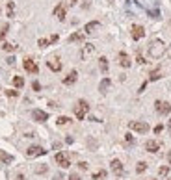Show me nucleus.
<instances>
[{
    "instance_id": "nucleus-1",
    "label": "nucleus",
    "mask_w": 171,
    "mask_h": 180,
    "mask_svg": "<svg viewBox=\"0 0 171 180\" xmlns=\"http://www.w3.org/2000/svg\"><path fill=\"white\" fill-rule=\"evenodd\" d=\"M147 52H149V56L152 60H158V58H162L164 54H166V45H164V41L160 39H152L149 43V46H147Z\"/></svg>"
},
{
    "instance_id": "nucleus-2",
    "label": "nucleus",
    "mask_w": 171,
    "mask_h": 180,
    "mask_svg": "<svg viewBox=\"0 0 171 180\" xmlns=\"http://www.w3.org/2000/svg\"><path fill=\"white\" fill-rule=\"evenodd\" d=\"M89 112V102L84 99H80V100H76V104H74V115H76V119L78 121H82L86 117V113Z\"/></svg>"
},
{
    "instance_id": "nucleus-3",
    "label": "nucleus",
    "mask_w": 171,
    "mask_h": 180,
    "mask_svg": "<svg viewBox=\"0 0 171 180\" xmlns=\"http://www.w3.org/2000/svg\"><path fill=\"white\" fill-rule=\"evenodd\" d=\"M130 128L134 132H138V134H147L149 132V124L145 121H132L130 123Z\"/></svg>"
},
{
    "instance_id": "nucleus-4",
    "label": "nucleus",
    "mask_w": 171,
    "mask_h": 180,
    "mask_svg": "<svg viewBox=\"0 0 171 180\" xmlns=\"http://www.w3.org/2000/svg\"><path fill=\"white\" fill-rule=\"evenodd\" d=\"M154 110H156L160 115H168L171 112V104L166 102V100H156V102H154Z\"/></svg>"
},
{
    "instance_id": "nucleus-5",
    "label": "nucleus",
    "mask_w": 171,
    "mask_h": 180,
    "mask_svg": "<svg viewBox=\"0 0 171 180\" xmlns=\"http://www.w3.org/2000/svg\"><path fill=\"white\" fill-rule=\"evenodd\" d=\"M45 154H47V150L43 147H39V145H32L26 150V156H30V158H37V156H45Z\"/></svg>"
},
{
    "instance_id": "nucleus-6",
    "label": "nucleus",
    "mask_w": 171,
    "mask_h": 180,
    "mask_svg": "<svg viewBox=\"0 0 171 180\" xmlns=\"http://www.w3.org/2000/svg\"><path fill=\"white\" fill-rule=\"evenodd\" d=\"M47 67L50 69V71H54V73H60L62 71V61L58 56H50L48 61H47Z\"/></svg>"
},
{
    "instance_id": "nucleus-7",
    "label": "nucleus",
    "mask_w": 171,
    "mask_h": 180,
    "mask_svg": "<svg viewBox=\"0 0 171 180\" xmlns=\"http://www.w3.org/2000/svg\"><path fill=\"white\" fill-rule=\"evenodd\" d=\"M145 37V28L143 26H140V24H134L132 26V39L134 41H140Z\"/></svg>"
},
{
    "instance_id": "nucleus-8",
    "label": "nucleus",
    "mask_w": 171,
    "mask_h": 180,
    "mask_svg": "<svg viewBox=\"0 0 171 180\" xmlns=\"http://www.w3.org/2000/svg\"><path fill=\"white\" fill-rule=\"evenodd\" d=\"M95 52V45H91V43H86L84 46H82V50H80V58L82 60H87L91 54Z\"/></svg>"
},
{
    "instance_id": "nucleus-9",
    "label": "nucleus",
    "mask_w": 171,
    "mask_h": 180,
    "mask_svg": "<svg viewBox=\"0 0 171 180\" xmlns=\"http://www.w3.org/2000/svg\"><path fill=\"white\" fill-rule=\"evenodd\" d=\"M117 63H119L121 67H125V69H128V67L132 65V61H130V56H128L127 52H119V54H117Z\"/></svg>"
},
{
    "instance_id": "nucleus-10",
    "label": "nucleus",
    "mask_w": 171,
    "mask_h": 180,
    "mask_svg": "<svg viewBox=\"0 0 171 180\" xmlns=\"http://www.w3.org/2000/svg\"><path fill=\"white\" fill-rule=\"evenodd\" d=\"M56 163H58L60 167H63V169H67V167L71 165V161H69V156H67L65 152H58V154H56Z\"/></svg>"
},
{
    "instance_id": "nucleus-11",
    "label": "nucleus",
    "mask_w": 171,
    "mask_h": 180,
    "mask_svg": "<svg viewBox=\"0 0 171 180\" xmlns=\"http://www.w3.org/2000/svg\"><path fill=\"white\" fill-rule=\"evenodd\" d=\"M24 69H26V73H32V74H37V71H39L37 63H36L34 60H30V58L24 60Z\"/></svg>"
},
{
    "instance_id": "nucleus-12",
    "label": "nucleus",
    "mask_w": 171,
    "mask_h": 180,
    "mask_svg": "<svg viewBox=\"0 0 171 180\" xmlns=\"http://www.w3.org/2000/svg\"><path fill=\"white\" fill-rule=\"evenodd\" d=\"M32 117H34V121H37V123H45V121L48 119V113L43 112V110H34L32 112Z\"/></svg>"
},
{
    "instance_id": "nucleus-13",
    "label": "nucleus",
    "mask_w": 171,
    "mask_h": 180,
    "mask_svg": "<svg viewBox=\"0 0 171 180\" xmlns=\"http://www.w3.org/2000/svg\"><path fill=\"white\" fill-rule=\"evenodd\" d=\"M99 28H101V22H99V20H91V22H87L84 26V32L86 34H95Z\"/></svg>"
},
{
    "instance_id": "nucleus-14",
    "label": "nucleus",
    "mask_w": 171,
    "mask_h": 180,
    "mask_svg": "<svg viewBox=\"0 0 171 180\" xmlns=\"http://www.w3.org/2000/svg\"><path fill=\"white\" fill-rule=\"evenodd\" d=\"M145 150H147V152H158V150H160V141L149 139L145 143Z\"/></svg>"
},
{
    "instance_id": "nucleus-15",
    "label": "nucleus",
    "mask_w": 171,
    "mask_h": 180,
    "mask_svg": "<svg viewBox=\"0 0 171 180\" xmlns=\"http://www.w3.org/2000/svg\"><path fill=\"white\" fill-rule=\"evenodd\" d=\"M110 167H112V171H113L115 175H123V171H125L123 163H121L119 160H112V163H110Z\"/></svg>"
},
{
    "instance_id": "nucleus-16",
    "label": "nucleus",
    "mask_w": 171,
    "mask_h": 180,
    "mask_svg": "<svg viewBox=\"0 0 171 180\" xmlns=\"http://www.w3.org/2000/svg\"><path fill=\"white\" fill-rule=\"evenodd\" d=\"M76 80H78V73H76V71H71V73L63 78V85H73Z\"/></svg>"
},
{
    "instance_id": "nucleus-17",
    "label": "nucleus",
    "mask_w": 171,
    "mask_h": 180,
    "mask_svg": "<svg viewBox=\"0 0 171 180\" xmlns=\"http://www.w3.org/2000/svg\"><path fill=\"white\" fill-rule=\"evenodd\" d=\"M65 13H67V9H65L63 4H58V6L54 8V17H58L60 20H63V19H65Z\"/></svg>"
},
{
    "instance_id": "nucleus-18",
    "label": "nucleus",
    "mask_w": 171,
    "mask_h": 180,
    "mask_svg": "<svg viewBox=\"0 0 171 180\" xmlns=\"http://www.w3.org/2000/svg\"><path fill=\"white\" fill-rule=\"evenodd\" d=\"M110 85H112L110 78H104V80H101V84H99V91H101V93H108Z\"/></svg>"
},
{
    "instance_id": "nucleus-19",
    "label": "nucleus",
    "mask_w": 171,
    "mask_h": 180,
    "mask_svg": "<svg viewBox=\"0 0 171 180\" xmlns=\"http://www.w3.org/2000/svg\"><path fill=\"white\" fill-rule=\"evenodd\" d=\"M0 160L4 161V163H11V161H13V156L8 154V152H4V150H0Z\"/></svg>"
},
{
    "instance_id": "nucleus-20",
    "label": "nucleus",
    "mask_w": 171,
    "mask_h": 180,
    "mask_svg": "<svg viewBox=\"0 0 171 180\" xmlns=\"http://www.w3.org/2000/svg\"><path fill=\"white\" fill-rule=\"evenodd\" d=\"M99 67H101V71H102V73H108V60L104 58V56L99 60Z\"/></svg>"
},
{
    "instance_id": "nucleus-21",
    "label": "nucleus",
    "mask_w": 171,
    "mask_h": 180,
    "mask_svg": "<svg viewBox=\"0 0 171 180\" xmlns=\"http://www.w3.org/2000/svg\"><path fill=\"white\" fill-rule=\"evenodd\" d=\"M13 85H15L17 89H21L22 85H24V78H22V76H15V78H13Z\"/></svg>"
},
{
    "instance_id": "nucleus-22",
    "label": "nucleus",
    "mask_w": 171,
    "mask_h": 180,
    "mask_svg": "<svg viewBox=\"0 0 171 180\" xmlns=\"http://www.w3.org/2000/svg\"><path fill=\"white\" fill-rule=\"evenodd\" d=\"M2 48H4L6 52H15V48H17V46H15V45H11V43H4V45H2Z\"/></svg>"
},
{
    "instance_id": "nucleus-23",
    "label": "nucleus",
    "mask_w": 171,
    "mask_h": 180,
    "mask_svg": "<svg viewBox=\"0 0 171 180\" xmlns=\"http://www.w3.org/2000/svg\"><path fill=\"white\" fill-rule=\"evenodd\" d=\"M69 123H71V119H69V117H65V115L58 117V124H60V126H63V124H69Z\"/></svg>"
},
{
    "instance_id": "nucleus-24",
    "label": "nucleus",
    "mask_w": 171,
    "mask_h": 180,
    "mask_svg": "<svg viewBox=\"0 0 171 180\" xmlns=\"http://www.w3.org/2000/svg\"><path fill=\"white\" fill-rule=\"evenodd\" d=\"M145 169H147V163H145V161H140V163L136 165V171H138V173H143Z\"/></svg>"
},
{
    "instance_id": "nucleus-25",
    "label": "nucleus",
    "mask_w": 171,
    "mask_h": 180,
    "mask_svg": "<svg viewBox=\"0 0 171 180\" xmlns=\"http://www.w3.org/2000/svg\"><path fill=\"white\" fill-rule=\"evenodd\" d=\"M13 9H15V4L8 2V17H13Z\"/></svg>"
},
{
    "instance_id": "nucleus-26",
    "label": "nucleus",
    "mask_w": 171,
    "mask_h": 180,
    "mask_svg": "<svg viewBox=\"0 0 171 180\" xmlns=\"http://www.w3.org/2000/svg\"><path fill=\"white\" fill-rule=\"evenodd\" d=\"M158 78H160V71H158V69H156V71H152V73H151L149 80L152 82V80H158Z\"/></svg>"
},
{
    "instance_id": "nucleus-27",
    "label": "nucleus",
    "mask_w": 171,
    "mask_h": 180,
    "mask_svg": "<svg viewBox=\"0 0 171 180\" xmlns=\"http://www.w3.org/2000/svg\"><path fill=\"white\" fill-rule=\"evenodd\" d=\"M71 43H74V41H82V34H73L71 37H69Z\"/></svg>"
},
{
    "instance_id": "nucleus-28",
    "label": "nucleus",
    "mask_w": 171,
    "mask_h": 180,
    "mask_svg": "<svg viewBox=\"0 0 171 180\" xmlns=\"http://www.w3.org/2000/svg\"><path fill=\"white\" fill-rule=\"evenodd\" d=\"M104 177H106V171H99V173H95V175H93V180L104 178Z\"/></svg>"
},
{
    "instance_id": "nucleus-29",
    "label": "nucleus",
    "mask_w": 171,
    "mask_h": 180,
    "mask_svg": "<svg viewBox=\"0 0 171 180\" xmlns=\"http://www.w3.org/2000/svg\"><path fill=\"white\" fill-rule=\"evenodd\" d=\"M47 171H48V167H47V165H39V167L36 169V173H39V175H43V173H47Z\"/></svg>"
},
{
    "instance_id": "nucleus-30",
    "label": "nucleus",
    "mask_w": 171,
    "mask_h": 180,
    "mask_svg": "<svg viewBox=\"0 0 171 180\" xmlns=\"http://www.w3.org/2000/svg\"><path fill=\"white\" fill-rule=\"evenodd\" d=\"M6 95H8V97H19V91H15V89H8Z\"/></svg>"
},
{
    "instance_id": "nucleus-31",
    "label": "nucleus",
    "mask_w": 171,
    "mask_h": 180,
    "mask_svg": "<svg viewBox=\"0 0 171 180\" xmlns=\"http://www.w3.org/2000/svg\"><path fill=\"white\" fill-rule=\"evenodd\" d=\"M37 45H39V46H43V48H45V46H47V45H50V41H48V39H39V41H37Z\"/></svg>"
},
{
    "instance_id": "nucleus-32",
    "label": "nucleus",
    "mask_w": 171,
    "mask_h": 180,
    "mask_svg": "<svg viewBox=\"0 0 171 180\" xmlns=\"http://www.w3.org/2000/svg\"><path fill=\"white\" fill-rule=\"evenodd\" d=\"M32 87H34V91H41V84H39V82H34Z\"/></svg>"
},
{
    "instance_id": "nucleus-33",
    "label": "nucleus",
    "mask_w": 171,
    "mask_h": 180,
    "mask_svg": "<svg viewBox=\"0 0 171 180\" xmlns=\"http://www.w3.org/2000/svg\"><path fill=\"white\" fill-rule=\"evenodd\" d=\"M169 173V167H160V175H168Z\"/></svg>"
},
{
    "instance_id": "nucleus-34",
    "label": "nucleus",
    "mask_w": 171,
    "mask_h": 180,
    "mask_svg": "<svg viewBox=\"0 0 171 180\" xmlns=\"http://www.w3.org/2000/svg\"><path fill=\"white\" fill-rule=\"evenodd\" d=\"M6 32H8V26H4V28H2V32H0V39H4V35H6Z\"/></svg>"
},
{
    "instance_id": "nucleus-35",
    "label": "nucleus",
    "mask_w": 171,
    "mask_h": 180,
    "mask_svg": "<svg viewBox=\"0 0 171 180\" xmlns=\"http://www.w3.org/2000/svg\"><path fill=\"white\" fill-rule=\"evenodd\" d=\"M69 180H80V177H78L76 173H71V177H69Z\"/></svg>"
},
{
    "instance_id": "nucleus-36",
    "label": "nucleus",
    "mask_w": 171,
    "mask_h": 180,
    "mask_svg": "<svg viewBox=\"0 0 171 180\" xmlns=\"http://www.w3.org/2000/svg\"><path fill=\"white\" fill-rule=\"evenodd\" d=\"M136 60H138V63H141V65L145 63V60H143V56H141V54H138V58H136Z\"/></svg>"
},
{
    "instance_id": "nucleus-37",
    "label": "nucleus",
    "mask_w": 171,
    "mask_h": 180,
    "mask_svg": "<svg viewBox=\"0 0 171 180\" xmlns=\"http://www.w3.org/2000/svg\"><path fill=\"white\" fill-rule=\"evenodd\" d=\"M78 165H80V169H82V171H86V169H87V163H86V161H82V163H78Z\"/></svg>"
},
{
    "instance_id": "nucleus-38",
    "label": "nucleus",
    "mask_w": 171,
    "mask_h": 180,
    "mask_svg": "<svg viewBox=\"0 0 171 180\" xmlns=\"http://www.w3.org/2000/svg\"><path fill=\"white\" fill-rule=\"evenodd\" d=\"M160 132H162V124H158V126L154 128V134H160Z\"/></svg>"
},
{
    "instance_id": "nucleus-39",
    "label": "nucleus",
    "mask_w": 171,
    "mask_h": 180,
    "mask_svg": "<svg viewBox=\"0 0 171 180\" xmlns=\"http://www.w3.org/2000/svg\"><path fill=\"white\" fill-rule=\"evenodd\" d=\"M48 41H50V43H56V41H58V35H52Z\"/></svg>"
},
{
    "instance_id": "nucleus-40",
    "label": "nucleus",
    "mask_w": 171,
    "mask_h": 180,
    "mask_svg": "<svg viewBox=\"0 0 171 180\" xmlns=\"http://www.w3.org/2000/svg\"><path fill=\"white\" fill-rule=\"evenodd\" d=\"M127 141H128V143H132V141H134V138H132L130 134H127Z\"/></svg>"
},
{
    "instance_id": "nucleus-41",
    "label": "nucleus",
    "mask_w": 171,
    "mask_h": 180,
    "mask_svg": "<svg viewBox=\"0 0 171 180\" xmlns=\"http://www.w3.org/2000/svg\"><path fill=\"white\" fill-rule=\"evenodd\" d=\"M168 160H169V163H171V150L168 152Z\"/></svg>"
},
{
    "instance_id": "nucleus-42",
    "label": "nucleus",
    "mask_w": 171,
    "mask_h": 180,
    "mask_svg": "<svg viewBox=\"0 0 171 180\" xmlns=\"http://www.w3.org/2000/svg\"><path fill=\"white\" fill-rule=\"evenodd\" d=\"M71 4H73V6H74V4H76V0H71Z\"/></svg>"
},
{
    "instance_id": "nucleus-43",
    "label": "nucleus",
    "mask_w": 171,
    "mask_h": 180,
    "mask_svg": "<svg viewBox=\"0 0 171 180\" xmlns=\"http://www.w3.org/2000/svg\"><path fill=\"white\" fill-rule=\"evenodd\" d=\"M169 128H171V121H169Z\"/></svg>"
},
{
    "instance_id": "nucleus-44",
    "label": "nucleus",
    "mask_w": 171,
    "mask_h": 180,
    "mask_svg": "<svg viewBox=\"0 0 171 180\" xmlns=\"http://www.w3.org/2000/svg\"><path fill=\"white\" fill-rule=\"evenodd\" d=\"M147 180H154V178H147Z\"/></svg>"
},
{
    "instance_id": "nucleus-45",
    "label": "nucleus",
    "mask_w": 171,
    "mask_h": 180,
    "mask_svg": "<svg viewBox=\"0 0 171 180\" xmlns=\"http://www.w3.org/2000/svg\"><path fill=\"white\" fill-rule=\"evenodd\" d=\"M54 180H60V178H54Z\"/></svg>"
},
{
    "instance_id": "nucleus-46",
    "label": "nucleus",
    "mask_w": 171,
    "mask_h": 180,
    "mask_svg": "<svg viewBox=\"0 0 171 180\" xmlns=\"http://www.w3.org/2000/svg\"><path fill=\"white\" fill-rule=\"evenodd\" d=\"M168 180H171V178H168Z\"/></svg>"
}]
</instances>
